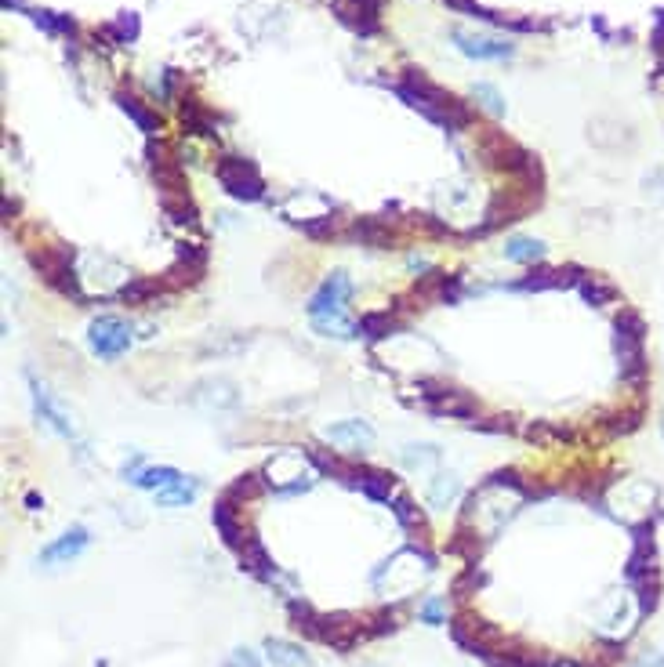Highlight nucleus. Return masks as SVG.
Here are the masks:
<instances>
[{
    "label": "nucleus",
    "instance_id": "obj_1",
    "mask_svg": "<svg viewBox=\"0 0 664 667\" xmlns=\"http://www.w3.org/2000/svg\"><path fill=\"white\" fill-rule=\"evenodd\" d=\"M349 294H352L349 276H345V272H331V276L316 287L313 298H309V319H313V327L320 330L323 338H342V341L360 338V327L345 316Z\"/></svg>",
    "mask_w": 664,
    "mask_h": 667
},
{
    "label": "nucleus",
    "instance_id": "obj_2",
    "mask_svg": "<svg viewBox=\"0 0 664 667\" xmlns=\"http://www.w3.org/2000/svg\"><path fill=\"white\" fill-rule=\"evenodd\" d=\"M30 381V392H33V410H37V417L44 421V425L51 428L55 435H62L66 443H73L77 446V454L84 457V439H80V432H77V425H73V417L66 414L59 406V399L51 396V388L44 385V381H37V377H26Z\"/></svg>",
    "mask_w": 664,
    "mask_h": 667
},
{
    "label": "nucleus",
    "instance_id": "obj_3",
    "mask_svg": "<svg viewBox=\"0 0 664 667\" xmlns=\"http://www.w3.org/2000/svg\"><path fill=\"white\" fill-rule=\"evenodd\" d=\"M135 334H131V323H124L120 316H98L91 319L88 327V345L98 359H117L124 356L127 348H131Z\"/></svg>",
    "mask_w": 664,
    "mask_h": 667
},
{
    "label": "nucleus",
    "instance_id": "obj_4",
    "mask_svg": "<svg viewBox=\"0 0 664 667\" xmlns=\"http://www.w3.org/2000/svg\"><path fill=\"white\" fill-rule=\"evenodd\" d=\"M88 548H91V530L88 526H73L62 537H55L48 548H40V562L44 566H66V562L80 559Z\"/></svg>",
    "mask_w": 664,
    "mask_h": 667
},
{
    "label": "nucleus",
    "instance_id": "obj_5",
    "mask_svg": "<svg viewBox=\"0 0 664 667\" xmlns=\"http://www.w3.org/2000/svg\"><path fill=\"white\" fill-rule=\"evenodd\" d=\"M127 483L138 486V490H149V493H160L167 490V486L182 483L186 475L178 472V468H171V464H131V468H124Z\"/></svg>",
    "mask_w": 664,
    "mask_h": 667
},
{
    "label": "nucleus",
    "instance_id": "obj_6",
    "mask_svg": "<svg viewBox=\"0 0 664 667\" xmlns=\"http://www.w3.org/2000/svg\"><path fill=\"white\" fill-rule=\"evenodd\" d=\"M218 178H222V185L236 200H262V182H258V174H254L251 164L229 160V164L218 167Z\"/></svg>",
    "mask_w": 664,
    "mask_h": 667
},
{
    "label": "nucleus",
    "instance_id": "obj_7",
    "mask_svg": "<svg viewBox=\"0 0 664 667\" xmlns=\"http://www.w3.org/2000/svg\"><path fill=\"white\" fill-rule=\"evenodd\" d=\"M240 566H244L247 573H254L258 580H265V584H294L287 573L276 570V562L269 559V551L254 541V537H247V544L240 548Z\"/></svg>",
    "mask_w": 664,
    "mask_h": 667
},
{
    "label": "nucleus",
    "instance_id": "obj_8",
    "mask_svg": "<svg viewBox=\"0 0 664 667\" xmlns=\"http://www.w3.org/2000/svg\"><path fill=\"white\" fill-rule=\"evenodd\" d=\"M323 435L338 446H349V450H367L374 443V428L367 421H342V425L323 428Z\"/></svg>",
    "mask_w": 664,
    "mask_h": 667
},
{
    "label": "nucleus",
    "instance_id": "obj_9",
    "mask_svg": "<svg viewBox=\"0 0 664 667\" xmlns=\"http://www.w3.org/2000/svg\"><path fill=\"white\" fill-rule=\"evenodd\" d=\"M211 519H215V526H218V533H222V541L229 544V548H244L247 544V537H244V530H240V522H236V515H233V501L229 497H222V501L215 504V512H211Z\"/></svg>",
    "mask_w": 664,
    "mask_h": 667
},
{
    "label": "nucleus",
    "instance_id": "obj_10",
    "mask_svg": "<svg viewBox=\"0 0 664 667\" xmlns=\"http://www.w3.org/2000/svg\"><path fill=\"white\" fill-rule=\"evenodd\" d=\"M265 657L273 667H313V660L305 657L302 649L294 642H284V638H265Z\"/></svg>",
    "mask_w": 664,
    "mask_h": 667
},
{
    "label": "nucleus",
    "instance_id": "obj_11",
    "mask_svg": "<svg viewBox=\"0 0 664 667\" xmlns=\"http://www.w3.org/2000/svg\"><path fill=\"white\" fill-rule=\"evenodd\" d=\"M454 40H458V48L465 51V55H472V58H508V55H512V48H508V44H501V40H494V37L454 33Z\"/></svg>",
    "mask_w": 664,
    "mask_h": 667
},
{
    "label": "nucleus",
    "instance_id": "obj_12",
    "mask_svg": "<svg viewBox=\"0 0 664 667\" xmlns=\"http://www.w3.org/2000/svg\"><path fill=\"white\" fill-rule=\"evenodd\" d=\"M196 493H200V483L196 479H182V483L153 493V501H157V508H186V504L196 501Z\"/></svg>",
    "mask_w": 664,
    "mask_h": 667
},
{
    "label": "nucleus",
    "instance_id": "obj_13",
    "mask_svg": "<svg viewBox=\"0 0 664 667\" xmlns=\"http://www.w3.org/2000/svg\"><path fill=\"white\" fill-rule=\"evenodd\" d=\"M505 258L519 261V265H534V261L545 258V243L530 240V236H512V240L505 243Z\"/></svg>",
    "mask_w": 664,
    "mask_h": 667
},
{
    "label": "nucleus",
    "instance_id": "obj_14",
    "mask_svg": "<svg viewBox=\"0 0 664 667\" xmlns=\"http://www.w3.org/2000/svg\"><path fill=\"white\" fill-rule=\"evenodd\" d=\"M570 276L567 272H552V269H538L530 272L527 280H519L516 290H545V287H567Z\"/></svg>",
    "mask_w": 664,
    "mask_h": 667
},
{
    "label": "nucleus",
    "instance_id": "obj_15",
    "mask_svg": "<svg viewBox=\"0 0 664 667\" xmlns=\"http://www.w3.org/2000/svg\"><path fill=\"white\" fill-rule=\"evenodd\" d=\"M458 490H461L458 475H436V483H432V490H429V504L443 508L447 501H454V497H458Z\"/></svg>",
    "mask_w": 664,
    "mask_h": 667
},
{
    "label": "nucleus",
    "instance_id": "obj_16",
    "mask_svg": "<svg viewBox=\"0 0 664 667\" xmlns=\"http://www.w3.org/2000/svg\"><path fill=\"white\" fill-rule=\"evenodd\" d=\"M392 515H396L407 530H425V519H421V512L411 504V497H396V501H392Z\"/></svg>",
    "mask_w": 664,
    "mask_h": 667
},
{
    "label": "nucleus",
    "instance_id": "obj_17",
    "mask_svg": "<svg viewBox=\"0 0 664 667\" xmlns=\"http://www.w3.org/2000/svg\"><path fill=\"white\" fill-rule=\"evenodd\" d=\"M160 283L157 280H127L124 290H120V298L131 301V305H142V301L149 298V294H157Z\"/></svg>",
    "mask_w": 664,
    "mask_h": 667
},
{
    "label": "nucleus",
    "instance_id": "obj_18",
    "mask_svg": "<svg viewBox=\"0 0 664 667\" xmlns=\"http://www.w3.org/2000/svg\"><path fill=\"white\" fill-rule=\"evenodd\" d=\"M389 330H392L389 312H371V316L360 319V334H367V338H385Z\"/></svg>",
    "mask_w": 664,
    "mask_h": 667
},
{
    "label": "nucleus",
    "instance_id": "obj_19",
    "mask_svg": "<svg viewBox=\"0 0 664 667\" xmlns=\"http://www.w3.org/2000/svg\"><path fill=\"white\" fill-rule=\"evenodd\" d=\"M418 617H421V624L440 628V624H447V606H443V599H425L418 606Z\"/></svg>",
    "mask_w": 664,
    "mask_h": 667
},
{
    "label": "nucleus",
    "instance_id": "obj_20",
    "mask_svg": "<svg viewBox=\"0 0 664 667\" xmlns=\"http://www.w3.org/2000/svg\"><path fill=\"white\" fill-rule=\"evenodd\" d=\"M436 457H440L436 446H407V450H403L407 468H425V464H436Z\"/></svg>",
    "mask_w": 664,
    "mask_h": 667
},
{
    "label": "nucleus",
    "instance_id": "obj_21",
    "mask_svg": "<svg viewBox=\"0 0 664 667\" xmlns=\"http://www.w3.org/2000/svg\"><path fill=\"white\" fill-rule=\"evenodd\" d=\"M581 294H585V298L592 301V305H603V301H610V294H614V290H610L606 283H599L596 276H592V280L581 283Z\"/></svg>",
    "mask_w": 664,
    "mask_h": 667
},
{
    "label": "nucleus",
    "instance_id": "obj_22",
    "mask_svg": "<svg viewBox=\"0 0 664 667\" xmlns=\"http://www.w3.org/2000/svg\"><path fill=\"white\" fill-rule=\"evenodd\" d=\"M222 667H262V660H258V653H251V649H233Z\"/></svg>",
    "mask_w": 664,
    "mask_h": 667
},
{
    "label": "nucleus",
    "instance_id": "obj_23",
    "mask_svg": "<svg viewBox=\"0 0 664 667\" xmlns=\"http://www.w3.org/2000/svg\"><path fill=\"white\" fill-rule=\"evenodd\" d=\"M635 667H664V649H661V653H646V657L639 660Z\"/></svg>",
    "mask_w": 664,
    "mask_h": 667
},
{
    "label": "nucleus",
    "instance_id": "obj_24",
    "mask_svg": "<svg viewBox=\"0 0 664 667\" xmlns=\"http://www.w3.org/2000/svg\"><path fill=\"white\" fill-rule=\"evenodd\" d=\"M26 504H30V512H37V504H40V508H44V497H37V493H30V497H26Z\"/></svg>",
    "mask_w": 664,
    "mask_h": 667
},
{
    "label": "nucleus",
    "instance_id": "obj_25",
    "mask_svg": "<svg viewBox=\"0 0 664 667\" xmlns=\"http://www.w3.org/2000/svg\"><path fill=\"white\" fill-rule=\"evenodd\" d=\"M661 432H664V417H661Z\"/></svg>",
    "mask_w": 664,
    "mask_h": 667
}]
</instances>
